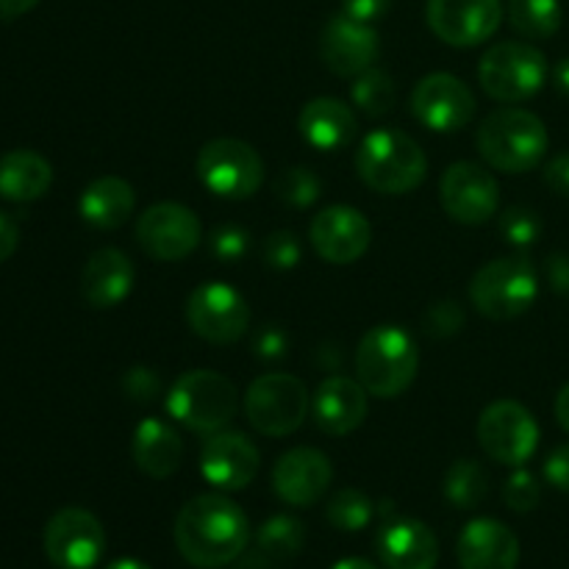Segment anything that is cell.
<instances>
[{"instance_id": "obj_1", "label": "cell", "mask_w": 569, "mask_h": 569, "mask_svg": "<svg viewBox=\"0 0 569 569\" xmlns=\"http://www.w3.org/2000/svg\"><path fill=\"white\" fill-rule=\"evenodd\" d=\"M172 537L187 565L220 569L244 553L250 526L244 511L226 495H198L178 511Z\"/></svg>"}, {"instance_id": "obj_2", "label": "cell", "mask_w": 569, "mask_h": 569, "mask_svg": "<svg viewBox=\"0 0 569 569\" xmlns=\"http://www.w3.org/2000/svg\"><path fill=\"white\" fill-rule=\"evenodd\" d=\"M548 128L533 111L515 109H495L487 114L476 133V148L481 159L492 170L520 176V172L533 170L548 153Z\"/></svg>"}, {"instance_id": "obj_3", "label": "cell", "mask_w": 569, "mask_h": 569, "mask_svg": "<svg viewBox=\"0 0 569 569\" xmlns=\"http://www.w3.org/2000/svg\"><path fill=\"white\" fill-rule=\"evenodd\" d=\"M420 350L415 337L400 326H378L356 348V378L367 395L392 400L415 383Z\"/></svg>"}, {"instance_id": "obj_4", "label": "cell", "mask_w": 569, "mask_h": 569, "mask_svg": "<svg viewBox=\"0 0 569 569\" xmlns=\"http://www.w3.org/2000/svg\"><path fill=\"white\" fill-rule=\"evenodd\" d=\"M356 172L378 194H409L426 181L428 159L403 131L378 128L356 150Z\"/></svg>"}, {"instance_id": "obj_5", "label": "cell", "mask_w": 569, "mask_h": 569, "mask_svg": "<svg viewBox=\"0 0 569 569\" xmlns=\"http://www.w3.org/2000/svg\"><path fill=\"white\" fill-rule=\"evenodd\" d=\"M167 411L189 431L217 433L237 417L239 392L214 370H189L172 383Z\"/></svg>"}, {"instance_id": "obj_6", "label": "cell", "mask_w": 569, "mask_h": 569, "mask_svg": "<svg viewBox=\"0 0 569 569\" xmlns=\"http://www.w3.org/2000/svg\"><path fill=\"white\" fill-rule=\"evenodd\" d=\"M539 295V276L526 256H506L483 264L470 283L478 315L503 322L526 315Z\"/></svg>"}, {"instance_id": "obj_7", "label": "cell", "mask_w": 569, "mask_h": 569, "mask_svg": "<svg viewBox=\"0 0 569 569\" xmlns=\"http://www.w3.org/2000/svg\"><path fill=\"white\" fill-rule=\"evenodd\" d=\"M548 59L528 42H498L481 56L478 81L498 103H522L548 81Z\"/></svg>"}, {"instance_id": "obj_8", "label": "cell", "mask_w": 569, "mask_h": 569, "mask_svg": "<svg viewBox=\"0 0 569 569\" xmlns=\"http://www.w3.org/2000/svg\"><path fill=\"white\" fill-rule=\"evenodd\" d=\"M311 409L309 389L289 372H267L244 392L248 422L264 437H289L306 422Z\"/></svg>"}, {"instance_id": "obj_9", "label": "cell", "mask_w": 569, "mask_h": 569, "mask_svg": "<svg viewBox=\"0 0 569 569\" xmlns=\"http://www.w3.org/2000/svg\"><path fill=\"white\" fill-rule=\"evenodd\" d=\"M200 183L226 200H248L264 181V161L253 144L242 139H211L198 153Z\"/></svg>"}, {"instance_id": "obj_10", "label": "cell", "mask_w": 569, "mask_h": 569, "mask_svg": "<svg viewBox=\"0 0 569 569\" xmlns=\"http://www.w3.org/2000/svg\"><path fill=\"white\" fill-rule=\"evenodd\" d=\"M478 442L498 465L522 467L537 453L539 426L531 411L517 400H495L481 411Z\"/></svg>"}, {"instance_id": "obj_11", "label": "cell", "mask_w": 569, "mask_h": 569, "mask_svg": "<svg viewBox=\"0 0 569 569\" xmlns=\"http://www.w3.org/2000/svg\"><path fill=\"white\" fill-rule=\"evenodd\" d=\"M44 553L59 569H92L103 559V522L87 509L67 506L56 511L44 526Z\"/></svg>"}, {"instance_id": "obj_12", "label": "cell", "mask_w": 569, "mask_h": 569, "mask_svg": "<svg viewBox=\"0 0 569 569\" xmlns=\"http://www.w3.org/2000/svg\"><path fill=\"white\" fill-rule=\"evenodd\" d=\"M189 328L211 345H233L248 333L250 309L242 295L222 281H206L187 300Z\"/></svg>"}, {"instance_id": "obj_13", "label": "cell", "mask_w": 569, "mask_h": 569, "mask_svg": "<svg viewBox=\"0 0 569 569\" xmlns=\"http://www.w3.org/2000/svg\"><path fill=\"white\" fill-rule=\"evenodd\" d=\"M439 203L450 220L461 226H483L498 214L500 187L487 167L476 161H456L439 181Z\"/></svg>"}, {"instance_id": "obj_14", "label": "cell", "mask_w": 569, "mask_h": 569, "mask_svg": "<svg viewBox=\"0 0 569 569\" xmlns=\"http://www.w3.org/2000/svg\"><path fill=\"white\" fill-rule=\"evenodd\" d=\"M200 220L181 203H156L137 220V242L150 259L181 261L200 244Z\"/></svg>"}, {"instance_id": "obj_15", "label": "cell", "mask_w": 569, "mask_h": 569, "mask_svg": "<svg viewBox=\"0 0 569 569\" xmlns=\"http://www.w3.org/2000/svg\"><path fill=\"white\" fill-rule=\"evenodd\" d=\"M411 114L437 133L461 131L476 117V94L450 72H431L411 92Z\"/></svg>"}, {"instance_id": "obj_16", "label": "cell", "mask_w": 569, "mask_h": 569, "mask_svg": "<svg viewBox=\"0 0 569 569\" xmlns=\"http://www.w3.org/2000/svg\"><path fill=\"white\" fill-rule=\"evenodd\" d=\"M428 26L450 48H476L503 22V0H428Z\"/></svg>"}, {"instance_id": "obj_17", "label": "cell", "mask_w": 569, "mask_h": 569, "mask_svg": "<svg viewBox=\"0 0 569 569\" xmlns=\"http://www.w3.org/2000/svg\"><path fill=\"white\" fill-rule=\"evenodd\" d=\"M309 242L328 264H353L370 250L372 226L353 206H328L311 220Z\"/></svg>"}, {"instance_id": "obj_18", "label": "cell", "mask_w": 569, "mask_h": 569, "mask_svg": "<svg viewBox=\"0 0 569 569\" xmlns=\"http://www.w3.org/2000/svg\"><path fill=\"white\" fill-rule=\"evenodd\" d=\"M259 448L244 433L217 431L209 433L200 450V472L220 492H239L259 476Z\"/></svg>"}, {"instance_id": "obj_19", "label": "cell", "mask_w": 569, "mask_h": 569, "mask_svg": "<svg viewBox=\"0 0 569 569\" xmlns=\"http://www.w3.org/2000/svg\"><path fill=\"white\" fill-rule=\"evenodd\" d=\"M333 481L328 456L317 448H292L272 467V489L283 503L306 509L326 498Z\"/></svg>"}, {"instance_id": "obj_20", "label": "cell", "mask_w": 569, "mask_h": 569, "mask_svg": "<svg viewBox=\"0 0 569 569\" xmlns=\"http://www.w3.org/2000/svg\"><path fill=\"white\" fill-rule=\"evenodd\" d=\"M320 56L331 72L356 78L370 70L378 59V33L367 22L348 14H337L320 33Z\"/></svg>"}, {"instance_id": "obj_21", "label": "cell", "mask_w": 569, "mask_h": 569, "mask_svg": "<svg viewBox=\"0 0 569 569\" xmlns=\"http://www.w3.org/2000/svg\"><path fill=\"white\" fill-rule=\"evenodd\" d=\"M376 553L387 569H433L439 561V542L426 522L392 517L378 528Z\"/></svg>"}, {"instance_id": "obj_22", "label": "cell", "mask_w": 569, "mask_h": 569, "mask_svg": "<svg viewBox=\"0 0 569 569\" xmlns=\"http://www.w3.org/2000/svg\"><path fill=\"white\" fill-rule=\"evenodd\" d=\"M367 398L370 395L359 378L353 381L348 376H331L311 395V420L328 437H348L365 422L370 406Z\"/></svg>"}, {"instance_id": "obj_23", "label": "cell", "mask_w": 569, "mask_h": 569, "mask_svg": "<svg viewBox=\"0 0 569 569\" xmlns=\"http://www.w3.org/2000/svg\"><path fill=\"white\" fill-rule=\"evenodd\" d=\"M456 559L461 569H517L520 565V539L492 517L467 522L456 542Z\"/></svg>"}, {"instance_id": "obj_24", "label": "cell", "mask_w": 569, "mask_h": 569, "mask_svg": "<svg viewBox=\"0 0 569 569\" xmlns=\"http://www.w3.org/2000/svg\"><path fill=\"white\" fill-rule=\"evenodd\" d=\"M133 264L117 248H100L81 272V295L92 309H114L131 295Z\"/></svg>"}, {"instance_id": "obj_25", "label": "cell", "mask_w": 569, "mask_h": 569, "mask_svg": "<svg viewBox=\"0 0 569 569\" xmlns=\"http://www.w3.org/2000/svg\"><path fill=\"white\" fill-rule=\"evenodd\" d=\"M300 137L320 153H337L345 150L356 137L353 109L337 98H315L303 106L298 117Z\"/></svg>"}, {"instance_id": "obj_26", "label": "cell", "mask_w": 569, "mask_h": 569, "mask_svg": "<svg viewBox=\"0 0 569 569\" xmlns=\"http://www.w3.org/2000/svg\"><path fill=\"white\" fill-rule=\"evenodd\" d=\"M131 456L133 465H137L144 476L156 478V481H164V478H170L172 472L181 467L183 442L170 422L148 417V420L139 422L137 431H133Z\"/></svg>"}, {"instance_id": "obj_27", "label": "cell", "mask_w": 569, "mask_h": 569, "mask_svg": "<svg viewBox=\"0 0 569 569\" xmlns=\"http://www.w3.org/2000/svg\"><path fill=\"white\" fill-rule=\"evenodd\" d=\"M133 206H137V192L120 176L94 178L78 200V211L83 220L100 231H114V228L126 226L133 214Z\"/></svg>"}, {"instance_id": "obj_28", "label": "cell", "mask_w": 569, "mask_h": 569, "mask_svg": "<svg viewBox=\"0 0 569 569\" xmlns=\"http://www.w3.org/2000/svg\"><path fill=\"white\" fill-rule=\"evenodd\" d=\"M53 183V167L33 150H11L0 159V194L14 203L39 200Z\"/></svg>"}, {"instance_id": "obj_29", "label": "cell", "mask_w": 569, "mask_h": 569, "mask_svg": "<svg viewBox=\"0 0 569 569\" xmlns=\"http://www.w3.org/2000/svg\"><path fill=\"white\" fill-rule=\"evenodd\" d=\"M306 545V528L298 517L276 515L259 528L256 533V556L264 559V565H281L295 559Z\"/></svg>"}, {"instance_id": "obj_30", "label": "cell", "mask_w": 569, "mask_h": 569, "mask_svg": "<svg viewBox=\"0 0 569 569\" xmlns=\"http://www.w3.org/2000/svg\"><path fill=\"white\" fill-rule=\"evenodd\" d=\"M445 498L456 509H478L489 495V472L481 461L459 459L445 472Z\"/></svg>"}, {"instance_id": "obj_31", "label": "cell", "mask_w": 569, "mask_h": 569, "mask_svg": "<svg viewBox=\"0 0 569 569\" xmlns=\"http://www.w3.org/2000/svg\"><path fill=\"white\" fill-rule=\"evenodd\" d=\"M509 22L528 39H548L561 28L559 0H509Z\"/></svg>"}, {"instance_id": "obj_32", "label": "cell", "mask_w": 569, "mask_h": 569, "mask_svg": "<svg viewBox=\"0 0 569 569\" xmlns=\"http://www.w3.org/2000/svg\"><path fill=\"white\" fill-rule=\"evenodd\" d=\"M350 98H353L356 109L365 111L367 117H383L392 111L395 100H398V89H395V81L389 72L370 67V70L353 78Z\"/></svg>"}, {"instance_id": "obj_33", "label": "cell", "mask_w": 569, "mask_h": 569, "mask_svg": "<svg viewBox=\"0 0 569 569\" xmlns=\"http://www.w3.org/2000/svg\"><path fill=\"white\" fill-rule=\"evenodd\" d=\"M326 515L337 531L356 533L370 526L372 517H376V503L361 489H339L328 503Z\"/></svg>"}, {"instance_id": "obj_34", "label": "cell", "mask_w": 569, "mask_h": 569, "mask_svg": "<svg viewBox=\"0 0 569 569\" xmlns=\"http://www.w3.org/2000/svg\"><path fill=\"white\" fill-rule=\"evenodd\" d=\"M276 194L295 209H306V206H315L320 200L322 183L309 167H289L276 178Z\"/></svg>"}, {"instance_id": "obj_35", "label": "cell", "mask_w": 569, "mask_h": 569, "mask_svg": "<svg viewBox=\"0 0 569 569\" xmlns=\"http://www.w3.org/2000/svg\"><path fill=\"white\" fill-rule=\"evenodd\" d=\"M500 233L515 248H531L539 237H542V220L528 206H509L500 214Z\"/></svg>"}, {"instance_id": "obj_36", "label": "cell", "mask_w": 569, "mask_h": 569, "mask_svg": "<svg viewBox=\"0 0 569 569\" xmlns=\"http://www.w3.org/2000/svg\"><path fill=\"white\" fill-rule=\"evenodd\" d=\"M542 500V487H539L537 476L528 470H517L509 481L503 483V503L517 515L533 511Z\"/></svg>"}, {"instance_id": "obj_37", "label": "cell", "mask_w": 569, "mask_h": 569, "mask_svg": "<svg viewBox=\"0 0 569 569\" xmlns=\"http://www.w3.org/2000/svg\"><path fill=\"white\" fill-rule=\"evenodd\" d=\"M465 328V311L456 300H439V303L428 306L426 317H422V331L433 339H448Z\"/></svg>"}, {"instance_id": "obj_38", "label": "cell", "mask_w": 569, "mask_h": 569, "mask_svg": "<svg viewBox=\"0 0 569 569\" xmlns=\"http://www.w3.org/2000/svg\"><path fill=\"white\" fill-rule=\"evenodd\" d=\"M261 256H264V264L272 267V270H292V267H298L303 250H300L298 237L292 231H276L261 244Z\"/></svg>"}, {"instance_id": "obj_39", "label": "cell", "mask_w": 569, "mask_h": 569, "mask_svg": "<svg viewBox=\"0 0 569 569\" xmlns=\"http://www.w3.org/2000/svg\"><path fill=\"white\" fill-rule=\"evenodd\" d=\"M209 244H211V253H214L217 259L226 261V264H233V261H239L244 253H248L250 233L248 228L242 226H220L214 228V233H211Z\"/></svg>"}, {"instance_id": "obj_40", "label": "cell", "mask_w": 569, "mask_h": 569, "mask_svg": "<svg viewBox=\"0 0 569 569\" xmlns=\"http://www.w3.org/2000/svg\"><path fill=\"white\" fill-rule=\"evenodd\" d=\"M122 392L133 403H150V400H156L161 395V381L148 367H131L122 376Z\"/></svg>"}, {"instance_id": "obj_41", "label": "cell", "mask_w": 569, "mask_h": 569, "mask_svg": "<svg viewBox=\"0 0 569 569\" xmlns=\"http://www.w3.org/2000/svg\"><path fill=\"white\" fill-rule=\"evenodd\" d=\"M253 350L264 361L283 359L289 353V337L278 326H267L253 337Z\"/></svg>"}, {"instance_id": "obj_42", "label": "cell", "mask_w": 569, "mask_h": 569, "mask_svg": "<svg viewBox=\"0 0 569 569\" xmlns=\"http://www.w3.org/2000/svg\"><path fill=\"white\" fill-rule=\"evenodd\" d=\"M545 478H548L550 487L569 495V445H559V448L545 459Z\"/></svg>"}, {"instance_id": "obj_43", "label": "cell", "mask_w": 569, "mask_h": 569, "mask_svg": "<svg viewBox=\"0 0 569 569\" xmlns=\"http://www.w3.org/2000/svg\"><path fill=\"white\" fill-rule=\"evenodd\" d=\"M389 9H392V0H342V14L367 22V26L387 17Z\"/></svg>"}, {"instance_id": "obj_44", "label": "cell", "mask_w": 569, "mask_h": 569, "mask_svg": "<svg viewBox=\"0 0 569 569\" xmlns=\"http://www.w3.org/2000/svg\"><path fill=\"white\" fill-rule=\"evenodd\" d=\"M545 183L553 189L561 198H569V150L567 153L553 156V159L545 164Z\"/></svg>"}, {"instance_id": "obj_45", "label": "cell", "mask_w": 569, "mask_h": 569, "mask_svg": "<svg viewBox=\"0 0 569 569\" xmlns=\"http://www.w3.org/2000/svg\"><path fill=\"white\" fill-rule=\"evenodd\" d=\"M545 276L553 292L569 295V256L567 253H553L545 264Z\"/></svg>"}, {"instance_id": "obj_46", "label": "cell", "mask_w": 569, "mask_h": 569, "mask_svg": "<svg viewBox=\"0 0 569 569\" xmlns=\"http://www.w3.org/2000/svg\"><path fill=\"white\" fill-rule=\"evenodd\" d=\"M17 244H20V231H17V222L0 211V264H3L11 253H14Z\"/></svg>"}, {"instance_id": "obj_47", "label": "cell", "mask_w": 569, "mask_h": 569, "mask_svg": "<svg viewBox=\"0 0 569 569\" xmlns=\"http://www.w3.org/2000/svg\"><path fill=\"white\" fill-rule=\"evenodd\" d=\"M39 0H0V17L3 20H17V17L28 14Z\"/></svg>"}, {"instance_id": "obj_48", "label": "cell", "mask_w": 569, "mask_h": 569, "mask_svg": "<svg viewBox=\"0 0 569 569\" xmlns=\"http://www.w3.org/2000/svg\"><path fill=\"white\" fill-rule=\"evenodd\" d=\"M556 420H559V426L569 433V383L561 389L559 398H556Z\"/></svg>"}, {"instance_id": "obj_49", "label": "cell", "mask_w": 569, "mask_h": 569, "mask_svg": "<svg viewBox=\"0 0 569 569\" xmlns=\"http://www.w3.org/2000/svg\"><path fill=\"white\" fill-rule=\"evenodd\" d=\"M553 83L561 94L569 98V59H561L559 64L553 67Z\"/></svg>"}, {"instance_id": "obj_50", "label": "cell", "mask_w": 569, "mask_h": 569, "mask_svg": "<svg viewBox=\"0 0 569 569\" xmlns=\"http://www.w3.org/2000/svg\"><path fill=\"white\" fill-rule=\"evenodd\" d=\"M333 569H378V567L367 559H342L333 565Z\"/></svg>"}, {"instance_id": "obj_51", "label": "cell", "mask_w": 569, "mask_h": 569, "mask_svg": "<svg viewBox=\"0 0 569 569\" xmlns=\"http://www.w3.org/2000/svg\"><path fill=\"white\" fill-rule=\"evenodd\" d=\"M106 569H150V567L139 559H114Z\"/></svg>"}]
</instances>
